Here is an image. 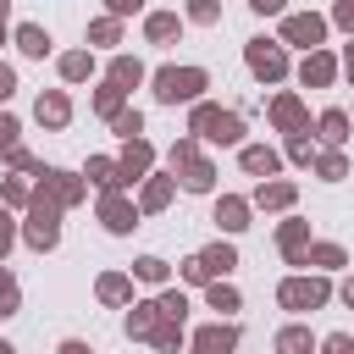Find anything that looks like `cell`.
Masks as SVG:
<instances>
[{"mask_svg":"<svg viewBox=\"0 0 354 354\" xmlns=\"http://www.w3.org/2000/svg\"><path fill=\"white\" fill-rule=\"evenodd\" d=\"M293 199V188L288 183H271V188H260V205H288Z\"/></svg>","mask_w":354,"mask_h":354,"instance_id":"ffe728a7","label":"cell"},{"mask_svg":"<svg viewBox=\"0 0 354 354\" xmlns=\"http://www.w3.org/2000/svg\"><path fill=\"white\" fill-rule=\"evenodd\" d=\"M227 266H232V249H227V243H221V249H205V254H199V260H188V266H183V271H188V277H194V282H205V277H216V271H227Z\"/></svg>","mask_w":354,"mask_h":354,"instance_id":"8992f818","label":"cell"},{"mask_svg":"<svg viewBox=\"0 0 354 354\" xmlns=\"http://www.w3.org/2000/svg\"><path fill=\"white\" fill-rule=\"evenodd\" d=\"M138 127H144V122H138V111H127V116H116V133H127V138H133Z\"/></svg>","mask_w":354,"mask_h":354,"instance_id":"f546056e","label":"cell"},{"mask_svg":"<svg viewBox=\"0 0 354 354\" xmlns=\"http://www.w3.org/2000/svg\"><path fill=\"white\" fill-rule=\"evenodd\" d=\"M326 77H332V61L326 55H310L304 61V83H326Z\"/></svg>","mask_w":354,"mask_h":354,"instance_id":"e0dca14e","label":"cell"},{"mask_svg":"<svg viewBox=\"0 0 354 354\" xmlns=\"http://www.w3.org/2000/svg\"><path fill=\"white\" fill-rule=\"evenodd\" d=\"M61 354H88V348L83 343H61Z\"/></svg>","mask_w":354,"mask_h":354,"instance_id":"74e56055","label":"cell"},{"mask_svg":"<svg viewBox=\"0 0 354 354\" xmlns=\"http://www.w3.org/2000/svg\"><path fill=\"white\" fill-rule=\"evenodd\" d=\"M177 33V17H149V39H171Z\"/></svg>","mask_w":354,"mask_h":354,"instance_id":"44dd1931","label":"cell"},{"mask_svg":"<svg viewBox=\"0 0 354 354\" xmlns=\"http://www.w3.org/2000/svg\"><path fill=\"white\" fill-rule=\"evenodd\" d=\"M111 83H116V88H127V83H138V61H127V55H122V61L111 66Z\"/></svg>","mask_w":354,"mask_h":354,"instance_id":"2e32d148","label":"cell"},{"mask_svg":"<svg viewBox=\"0 0 354 354\" xmlns=\"http://www.w3.org/2000/svg\"><path fill=\"white\" fill-rule=\"evenodd\" d=\"M11 304H17V282L0 271V315H11Z\"/></svg>","mask_w":354,"mask_h":354,"instance_id":"7402d4cb","label":"cell"},{"mask_svg":"<svg viewBox=\"0 0 354 354\" xmlns=\"http://www.w3.org/2000/svg\"><path fill=\"white\" fill-rule=\"evenodd\" d=\"M337 22H343V28H354V0H343V6H337Z\"/></svg>","mask_w":354,"mask_h":354,"instance_id":"e575fe53","label":"cell"},{"mask_svg":"<svg viewBox=\"0 0 354 354\" xmlns=\"http://www.w3.org/2000/svg\"><path fill=\"white\" fill-rule=\"evenodd\" d=\"M321 33H326L321 17H288V39L293 44H321Z\"/></svg>","mask_w":354,"mask_h":354,"instance_id":"ba28073f","label":"cell"},{"mask_svg":"<svg viewBox=\"0 0 354 354\" xmlns=\"http://www.w3.org/2000/svg\"><path fill=\"white\" fill-rule=\"evenodd\" d=\"M11 88H17V77H11V66H0V100H6Z\"/></svg>","mask_w":354,"mask_h":354,"instance_id":"d590c367","label":"cell"},{"mask_svg":"<svg viewBox=\"0 0 354 354\" xmlns=\"http://www.w3.org/2000/svg\"><path fill=\"white\" fill-rule=\"evenodd\" d=\"M138 277H144V282H160L166 266H160V260H138Z\"/></svg>","mask_w":354,"mask_h":354,"instance_id":"83f0119b","label":"cell"},{"mask_svg":"<svg viewBox=\"0 0 354 354\" xmlns=\"http://www.w3.org/2000/svg\"><path fill=\"white\" fill-rule=\"evenodd\" d=\"M249 66H254L260 77H282V66H288V61H282V50H277V44L254 39V44H249Z\"/></svg>","mask_w":354,"mask_h":354,"instance_id":"277c9868","label":"cell"},{"mask_svg":"<svg viewBox=\"0 0 354 354\" xmlns=\"http://www.w3.org/2000/svg\"><path fill=\"white\" fill-rule=\"evenodd\" d=\"M299 243H304V227H282V249L299 254Z\"/></svg>","mask_w":354,"mask_h":354,"instance_id":"4316f807","label":"cell"},{"mask_svg":"<svg viewBox=\"0 0 354 354\" xmlns=\"http://www.w3.org/2000/svg\"><path fill=\"white\" fill-rule=\"evenodd\" d=\"M216 221H221V227H232V232H238V227H249V221H243V205H238V199H221V205H216Z\"/></svg>","mask_w":354,"mask_h":354,"instance_id":"4fadbf2b","label":"cell"},{"mask_svg":"<svg viewBox=\"0 0 354 354\" xmlns=\"http://www.w3.org/2000/svg\"><path fill=\"white\" fill-rule=\"evenodd\" d=\"M343 299H348V304H354V282H348V288H343Z\"/></svg>","mask_w":354,"mask_h":354,"instance_id":"ab89813d","label":"cell"},{"mask_svg":"<svg viewBox=\"0 0 354 354\" xmlns=\"http://www.w3.org/2000/svg\"><path fill=\"white\" fill-rule=\"evenodd\" d=\"M171 160L183 166V183H188V188H210V166L194 155V144H177V155H171Z\"/></svg>","mask_w":354,"mask_h":354,"instance_id":"5b68a950","label":"cell"},{"mask_svg":"<svg viewBox=\"0 0 354 354\" xmlns=\"http://www.w3.org/2000/svg\"><path fill=\"white\" fill-rule=\"evenodd\" d=\"M277 348H282V354H310V332H299V326H293V332H282V337H277Z\"/></svg>","mask_w":354,"mask_h":354,"instance_id":"9a60e30c","label":"cell"},{"mask_svg":"<svg viewBox=\"0 0 354 354\" xmlns=\"http://www.w3.org/2000/svg\"><path fill=\"white\" fill-rule=\"evenodd\" d=\"M100 293H105V299H127V282H122V277H105Z\"/></svg>","mask_w":354,"mask_h":354,"instance_id":"f1b7e54d","label":"cell"},{"mask_svg":"<svg viewBox=\"0 0 354 354\" xmlns=\"http://www.w3.org/2000/svg\"><path fill=\"white\" fill-rule=\"evenodd\" d=\"M326 354H354V343L348 337H326Z\"/></svg>","mask_w":354,"mask_h":354,"instance_id":"836d02e7","label":"cell"},{"mask_svg":"<svg viewBox=\"0 0 354 354\" xmlns=\"http://www.w3.org/2000/svg\"><path fill=\"white\" fill-rule=\"evenodd\" d=\"M17 44H22L28 55H44V50H50V33H44V28H22V33H17Z\"/></svg>","mask_w":354,"mask_h":354,"instance_id":"7c38bea8","label":"cell"},{"mask_svg":"<svg viewBox=\"0 0 354 354\" xmlns=\"http://www.w3.org/2000/svg\"><path fill=\"white\" fill-rule=\"evenodd\" d=\"M133 6H138V0H111V11H133Z\"/></svg>","mask_w":354,"mask_h":354,"instance_id":"f35d334b","label":"cell"},{"mask_svg":"<svg viewBox=\"0 0 354 354\" xmlns=\"http://www.w3.org/2000/svg\"><path fill=\"white\" fill-rule=\"evenodd\" d=\"M321 299H326V282H304V277L282 282V304H288V310H315Z\"/></svg>","mask_w":354,"mask_h":354,"instance_id":"3957f363","label":"cell"},{"mask_svg":"<svg viewBox=\"0 0 354 354\" xmlns=\"http://www.w3.org/2000/svg\"><path fill=\"white\" fill-rule=\"evenodd\" d=\"M277 122L293 127V122H299V105H293V100H277Z\"/></svg>","mask_w":354,"mask_h":354,"instance_id":"d4e9b609","label":"cell"},{"mask_svg":"<svg viewBox=\"0 0 354 354\" xmlns=\"http://www.w3.org/2000/svg\"><path fill=\"white\" fill-rule=\"evenodd\" d=\"M0 17H6V0H0Z\"/></svg>","mask_w":354,"mask_h":354,"instance_id":"7bdbcfd3","label":"cell"},{"mask_svg":"<svg viewBox=\"0 0 354 354\" xmlns=\"http://www.w3.org/2000/svg\"><path fill=\"white\" fill-rule=\"evenodd\" d=\"M166 194H171V183H149V194H144V205L155 210V205H166Z\"/></svg>","mask_w":354,"mask_h":354,"instance_id":"484cf974","label":"cell"},{"mask_svg":"<svg viewBox=\"0 0 354 354\" xmlns=\"http://www.w3.org/2000/svg\"><path fill=\"white\" fill-rule=\"evenodd\" d=\"M210 304H216V310H238V293H232V288H210Z\"/></svg>","mask_w":354,"mask_h":354,"instance_id":"cb8c5ba5","label":"cell"},{"mask_svg":"<svg viewBox=\"0 0 354 354\" xmlns=\"http://www.w3.org/2000/svg\"><path fill=\"white\" fill-rule=\"evenodd\" d=\"M194 17H199V22H210V17H216V0H194Z\"/></svg>","mask_w":354,"mask_h":354,"instance_id":"d6a6232c","label":"cell"},{"mask_svg":"<svg viewBox=\"0 0 354 354\" xmlns=\"http://www.w3.org/2000/svg\"><path fill=\"white\" fill-rule=\"evenodd\" d=\"M194 133H205V138H216V144H232L238 133H243V122L232 116V111H194Z\"/></svg>","mask_w":354,"mask_h":354,"instance_id":"7a4b0ae2","label":"cell"},{"mask_svg":"<svg viewBox=\"0 0 354 354\" xmlns=\"http://www.w3.org/2000/svg\"><path fill=\"white\" fill-rule=\"evenodd\" d=\"M0 354H11V343H0Z\"/></svg>","mask_w":354,"mask_h":354,"instance_id":"60d3db41","label":"cell"},{"mask_svg":"<svg viewBox=\"0 0 354 354\" xmlns=\"http://www.w3.org/2000/svg\"><path fill=\"white\" fill-rule=\"evenodd\" d=\"M254 11H282V0H254Z\"/></svg>","mask_w":354,"mask_h":354,"instance_id":"8d00e7d4","label":"cell"},{"mask_svg":"<svg viewBox=\"0 0 354 354\" xmlns=\"http://www.w3.org/2000/svg\"><path fill=\"white\" fill-rule=\"evenodd\" d=\"M315 260H321V266H343V249H332V243H321V249H315Z\"/></svg>","mask_w":354,"mask_h":354,"instance_id":"4dcf8cb0","label":"cell"},{"mask_svg":"<svg viewBox=\"0 0 354 354\" xmlns=\"http://www.w3.org/2000/svg\"><path fill=\"white\" fill-rule=\"evenodd\" d=\"M343 127H348V116H343V111H326V116H321V133H326L332 144L343 138Z\"/></svg>","mask_w":354,"mask_h":354,"instance_id":"ac0fdd59","label":"cell"},{"mask_svg":"<svg viewBox=\"0 0 354 354\" xmlns=\"http://www.w3.org/2000/svg\"><path fill=\"white\" fill-rule=\"evenodd\" d=\"M61 72H66V77H88V55H66Z\"/></svg>","mask_w":354,"mask_h":354,"instance_id":"603a6c76","label":"cell"},{"mask_svg":"<svg viewBox=\"0 0 354 354\" xmlns=\"http://www.w3.org/2000/svg\"><path fill=\"white\" fill-rule=\"evenodd\" d=\"M348 72H354V50H348Z\"/></svg>","mask_w":354,"mask_h":354,"instance_id":"b9f144b4","label":"cell"},{"mask_svg":"<svg viewBox=\"0 0 354 354\" xmlns=\"http://www.w3.org/2000/svg\"><path fill=\"white\" fill-rule=\"evenodd\" d=\"M39 122L61 127V122H66V100H61V94H44V100H39Z\"/></svg>","mask_w":354,"mask_h":354,"instance_id":"8fae6325","label":"cell"},{"mask_svg":"<svg viewBox=\"0 0 354 354\" xmlns=\"http://www.w3.org/2000/svg\"><path fill=\"white\" fill-rule=\"evenodd\" d=\"M0 144H6V149H17V122H11V116H0Z\"/></svg>","mask_w":354,"mask_h":354,"instance_id":"1f68e13d","label":"cell"},{"mask_svg":"<svg viewBox=\"0 0 354 354\" xmlns=\"http://www.w3.org/2000/svg\"><path fill=\"white\" fill-rule=\"evenodd\" d=\"M28 238H33V243H39V249H50V243H55V216H50V210H44V205H39V210H33V227H28Z\"/></svg>","mask_w":354,"mask_h":354,"instance_id":"9c48e42d","label":"cell"},{"mask_svg":"<svg viewBox=\"0 0 354 354\" xmlns=\"http://www.w3.org/2000/svg\"><path fill=\"white\" fill-rule=\"evenodd\" d=\"M243 166H249V171H266V177H271V171H277V155H271V149H243Z\"/></svg>","mask_w":354,"mask_h":354,"instance_id":"5bb4252c","label":"cell"},{"mask_svg":"<svg viewBox=\"0 0 354 354\" xmlns=\"http://www.w3.org/2000/svg\"><path fill=\"white\" fill-rule=\"evenodd\" d=\"M105 227H111V232H127V227H133V210H127L116 194L105 199Z\"/></svg>","mask_w":354,"mask_h":354,"instance_id":"30bf717a","label":"cell"},{"mask_svg":"<svg viewBox=\"0 0 354 354\" xmlns=\"http://www.w3.org/2000/svg\"><path fill=\"white\" fill-rule=\"evenodd\" d=\"M232 343H238L232 326H205V332L194 337V354H232Z\"/></svg>","mask_w":354,"mask_h":354,"instance_id":"52a82bcc","label":"cell"},{"mask_svg":"<svg viewBox=\"0 0 354 354\" xmlns=\"http://www.w3.org/2000/svg\"><path fill=\"white\" fill-rule=\"evenodd\" d=\"M199 88H205V72H194V66H166L155 77V94L160 100H194Z\"/></svg>","mask_w":354,"mask_h":354,"instance_id":"6da1fadb","label":"cell"},{"mask_svg":"<svg viewBox=\"0 0 354 354\" xmlns=\"http://www.w3.org/2000/svg\"><path fill=\"white\" fill-rule=\"evenodd\" d=\"M144 166H149V149H144V144H133V149H127V160H122V171L133 177V171H144Z\"/></svg>","mask_w":354,"mask_h":354,"instance_id":"d6986e66","label":"cell"}]
</instances>
